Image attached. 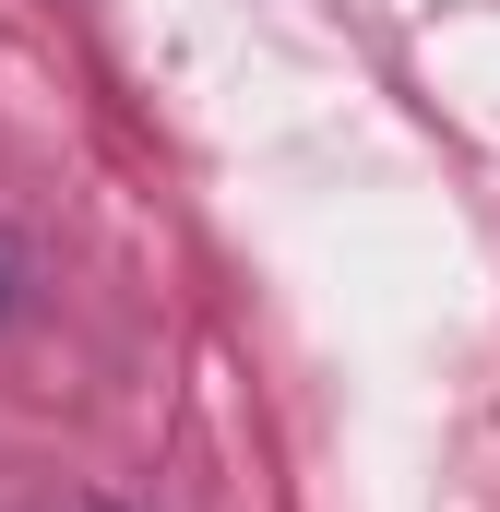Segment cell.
Here are the masks:
<instances>
[{
	"mask_svg": "<svg viewBox=\"0 0 500 512\" xmlns=\"http://www.w3.org/2000/svg\"><path fill=\"white\" fill-rule=\"evenodd\" d=\"M48 512H120V501H96V489H72V501H48Z\"/></svg>",
	"mask_w": 500,
	"mask_h": 512,
	"instance_id": "7a4b0ae2",
	"label": "cell"
},
{
	"mask_svg": "<svg viewBox=\"0 0 500 512\" xmlns=\"http://www.w3.org/2000/svg\"><path fill=\"white\" fill-rule=\"evenodd\" d=\"M12 298H24V262H12V239H0V310H12Z\"/></svg>",
	"mask_w": 500,
	"mask_h": 512,
	"instance_id": "6da1fadb",
	"label": "cell"
}]
</instances>
